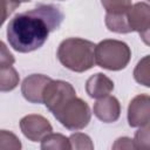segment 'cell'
<instances>
[{
  "mask_svg": "<svg viewBox=\"0 0 150 150\" xmlns=\"http://www.w3.org/2000/svg\"><path fill=\"white\" fill-rule=\"evenodd\" d=\"M63 21V13L54 5H38L33 9L19 13L7 26V40L19 53H30L47 41L49 34Z\"/></svg>",
  "mask_w": 150,
  "mask_h": 150,
  "instance_id": "6da1fadb",
  "label": "cell"
},
{
  "mask_svg": "<svg viewBox=\"0 0 150 150\" xmlns=\"http://www.w3.org/2000/svg\"><path fill=\"white\" fill-rule=\"evenodd\" d=\"M95 43L81 38L63 40L57 48V59L71 71L83 73L95 64Z\"/></svg>",
  "mask_w": 150,
  "mask_h": 150,
  "instance_id": "7a4b0ae2",
  "label": "cell"
},
{
  "mask_svg": "<svg viewBox=\"0 0 150 150\" xmlns=\"http://www.w3.org/2000/svg\"><path fill=\"white\" fill-rule=\"evenodd\" d=\"M131 57L129 46L120 40L105 39L95 46V63L108 70L124 69Z\"/></svg>",
  "mask_w": 150,
  "mask_h": 150,
  "instance_id": "3957f363",
  "label": "cell"
},
{
  "mask_svg": "<svg viewBox=\"0 0 150 150\" xmlns=\"http://www.w3.org/2000/svg\"><path fill=\"white\" fill-rule=\"evenodd\" d=\"M53 115L66 129L73 131L86 128L91 118L88 103L77 96L64 102Z\"/></svg>",
  "mask_w": 150,
  "mask_h": 150,
  "instance_id": "277c9868",
  "label": "cell"
},
{
  "mask_svg": "<svg viewBox=\"0 0 150 150\" xmlns=\"http://www.w3.org/2000/svg\"><path fill=\"white\" fill-rule=\"evenodd\" d=\"M75 96L76 91L70 83L62 80H50L43 88L42 103L53 114L64 102Z\"/></svg>",
  "mask_w": 150,
  "mask_h": 150,
  "instance_id": "5b68a950",
  "label": "cell"
},
{
  "mask_svg": "<svg viewBox=\"0 0 150 150\" xmlns=\"http://www.w3.org/2000/svg\"><path fill=\"white\" fill-rule=\"evenodd\" d=\"M128 23L131 32H137L142 40L149 45V28H150V6L146 2H137L131 5L127 12Z\"/></svg>",
  "mask_w": 150,
  "mask_h": 150,
  "instance_id": "8992f818",
  "label": "cell"
},
{
  "mask_svg": "<svg viewBox=\"0 0 150 150\" xmlns=\"http://www.w3.org/2000/svg\"><path fill=\"white\" fill-rule=\"evenodd\" d=\"M20 129L26 138L32 142H41V139L53 131V127L47 118L41 115H26L20 120Z\"/></svg>",
  "mask_w": 150,
  "mask_h": 150,
  "instance_id": "52a82bcc",
  "label": "cell"
},
{
  "mask_svg": "<svg viewBox=\"0 0 150 150\" xmlns=\"http://www.w3.org/2000/svg\"><path fill=\"white\" fill-rule=\"evenodd\" d=\"M128 122L130 127L139 128L150 122V97L148 94L135 96L128 107Z\"/></svg>",
  "mask_w": 150,
  "mask_h": 150,
  "instance_id": "ba28073f",
  "label": "cell"
},
{
  "mask_svg": "<svg viewBox=\"0 0 150 150\" xmlns=\"http://www.w3.org/2000/svg\"><path fill=\"white\" fill-rule=\"evenodd\" d=\"M52 79L42 74H32L27 76L21 84L23 97L30 103H42V91L45 86Z\"/></svg>",
  "mask_w": 150,
  "mask_h": 150,
  "instance_id": "9c48e42d",
  "label": "cell"
},
{
  "mask_svg": "<svg viewBox=\"0 0 150 150\" xmlns=\"http://www.w3.org/2000/svg\"><path fill=\"white\" fill-rule=\"evenodd\" d=\"M94 115L104 123L116 122L121 115V104L115 96L107 95L94 104Z\"/></svg>",
  "mask_w": 150,
  "mask_h": 150,
  "instance_id": "30bf717a",
  "label": "cell"
},
{
  "mask_svg": "<svg viewBox=\"0 0 150 150\" xmlns=\"http://www.w3.org/2000/svg\"><path fill=\"white\" fill-rule=\"evenodd\" d=\"M114 89V82L104 74L96 73L86 82V91L91 98H101L109 95Z\"/></svg>",
  "mask_w": 150,
  "mask_h": 150,
  "instance_id": "8fae6325",
  "label": "cell"
},
{
  "mask_svg": "<svg viewBox=\"0 0 150 150\" xmlns=\"http://www.w3.org/2000/svg\"><path fill=\"white\" fill-rule=\"evenodd\" d=\"M105 26L110 32L115 33H130L131 29L128 23L127 13L121 14H105Z\"/></svg>",
  "mask_w": 150,
  "mask_h": 150,
  "instance_id": "7c38bea8",
  "label": "cell"
},
{
  "mask_svg": "<svg viewBox=\"0 0 150 150\" xmlns=\"http://www.w3.org/2000/svg\"><path fill=\"white\" fill-rule=\"evenodd\" d=\"M19 74L15 68H0V91H11L19 84Z\"/></svg>",
  "mask_w": 150,
  "mask_h": 150,
  "instance_id": "4fadbf2b",
  "label": "cell"
},
{
  "mask_svg": "<svg viewBox=\"0 0 150 150\" xmlns=\"http://www.w3.org/2000/svg\"><path fill=\"white\" fill-rule=\"evenodd\" d=\"M41 149H60V150H67L70 149L69 138L66 137L62 134H48L41 139Z\"/></svg>",
  "mask_w": 150,
  "mask_h": 150,
  "instance_id": "5bb4252c",
  "label": "cell"
},
{
  "mask_svg": "<svg viewBox=\"0 0 150 150\" xmlns=\"http://www.w3.org/2000/svg\"><path fill=\"white\" fill-rule=\"evenodd\" d=\"M149 66H150V63H149V55H146V56H144L137 63V66H136V68L134 70L135 80L138 83H141V84H143L145 87H150V80H149L150 70H149Z\"/></svg>",
  "mask_w": 150,
  "mask_h": 150,
  "instance_id": "9a60e30c",
  "label": "cell"
},
{
  "mask_svg": "<svg viewBox=\"0 0 150 150\" xmlns=\"http://www.w3.org/2000/svg\"><path fill=\"white\" fill-rule=\"evenodd\" d=\"M101 4L109 14L127 13L131 7V0H101Z\"/></svg>",
  "mask_w": 150,
  "mask_h": 150,
  "instance_id": "2e32d148",
  "label": "cell"
},
{
  "mask_svg": "<svg viewBox=\"0 0 150 150\" xmlns=\"http://www.w3.org/2000/svg\"><path fill=\"white\" fill-rule=\"evenodd\" d=\"M21 142L18 136L7 130H0V150H20Z\"/></svg>",
  "mask_w": 150,
  "mask_h": 150,
  "instance_id": "e0dca14e",
  "label": "cell"
},
{
  "mask_svg": "<svg viewBox=\"0 0 150 150\" xmlns=\"http://www.w3.org/2000/svg\"><path fill=\"white\" fill-rule=\"evenodd\" d=\"M69 143L70 149H77V150H93L94 144L91 142V138L82 132H75L69 136Z\"/></svg>",
  "mask_w": 150,
  "mask_h": 150,
  "instance_id": "ac0fdd59",
  "label": "cell"
},
{
  "mask_svg": "<svg viewBox=\"0 0 150 150\" xmlns=\"http://www.w3.org/2000/svg\"><path fill=\"white\" fill-rule=\"evenodd\" d=\"M149 124L144 127H139V129L135 134V138L132 139L135 149H148L150 146V136H149Z\"/></svg>",
  "mask_w": 150,
  "mask_h": 150,
  "instance_id": "d6986e66",
  "label": "cell"
},
{
  "mask_svg": "<svg viewBox=\"0 0 150 150\" xmlns=\"http://www.w3.org/2000/svg\"><path fill=\"white\" fill-rule=\"evenodd\" d=\"M21 4L18 0H0V27L4 25L6 19L13 13Z\"/></svg>",
  "mask_w": 150,
  "mask_h": 150,
  "instance_id": "ffe728a7",
  "label": "cell"
},
{
  "mask_svg": "<svg viewBox=\"0 0 150 150\" xmlns=\"http://www.w3.org/2000/svg\"><path fill=\"white\" fill-rule=\"evenodd\" d=\"M15 62L14 55L9 52L7 46L0 40V68H6L13 66Z\"/></svg>",
  "mask_w": 150,
  "mask_h": 150,
  "instance_id": "44dd1931",
  "label": "cell"
},
{
  "mask_svg": "<svg viewBox=\"0 0 150 150\" xmlns=\"http://www.w3.org/2000/svg\"><path fill=\"white\" fill-rule=\"evenodd\" d=\"M112 148L114 149H135V145H134V142L131 138L121 137V138L116 139Z\"/></svg>",
  "mask_w": 150,
  "mask_h": 150,
  "instance_id": "7402d4cb",
  "label": "cell"
}]
</instances>
